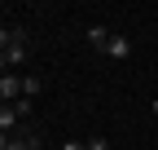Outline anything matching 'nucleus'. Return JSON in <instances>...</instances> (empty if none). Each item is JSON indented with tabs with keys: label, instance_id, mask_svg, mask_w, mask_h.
Masks as SVG:
<instances>
[{
	"label": "nucleus",
	"instance_id": "f257e3e1",
	"mask_svg": "<svg viewBox=\"0 0 158 150\" xmlns=\"http://www.w3.org/2000/svg\"><path fill=\"white\" fill-rule=\"evenodd\" d=\"M22 58H27V40H22V31H18V27H5V40H0V66L13 71Z\"/></svg>",
	"mask_w": 158,
	"mask_h": 150
},
{
	"label": "nucleus",
	"instance_id": "f03ea898",
	"mask_svg": "<svg viewBox=\"0 0 158 150\" xmlns=\"http://www.w3.org/2000/svg\"><path fill=\"white\" fill-rule=\"evenodd\" d=\"M18 97H22V80H18L13 71H5V75H0V102H5V106H13Z\"/></svg>",
	"mask_w": 158,
	"mask_h": 150
},
{
	"label": "nucleus",
	"instance_id": "7ed1b4c3",
	"mask_svg": "<svg viewBox=\"0 0 158 150\" xmlns=\"http://www.w3.org/2000/svg\"><path fill=\"white\" fill-rule=\"evenodd\" d=\"M84 40H88V44H92L97 53H106V49H110V40H114V35H110V31H106L101 22H97V27H88V31H84Z\"/></svg>",
	"mask_w": 158,
	"mask_h": 150
},
{
	"label": "nucleus",
	"instance_id": "20e7f679",
	"mask_svg": "<svg viewBox=\"0 0 158 150\" xmlns=\"http://www.w3.org/2000/svg\"><path fill=\"white\" fill-rule=\"evenodd\" d=\"M0 150H40V137L35 133H22V137H5Z\"/></svg>",
	"mask_w": 158,
	"mask_h": 150
},
{
	"label": "nucleus",
	"instance_id": "39448f33",
	"mask_svg": "<svg viewBox=\"0 0 158 150\" xmlns=\"http://www.w3.org/2000/svg\"><path fill=\"white\" fill-rule=\"evenodd\" d=\"M127 53H132V40H127V35H114V40H110V49H106V58H114V62H123Z\"/></svg>",
	"mask_w": 158,
	"mask_h": 150
},
{
	"label": "nucleus",
	"instance_id": "423d86ee",
	"mask_svg": "<svg viewBox=\"0 0 158 150\" xmlns=\"http://www.w3.org/2000/svg\"><path fill=\"white\" fill-rule=\"evenodd\" d=\"M40 88H44V84H40V75H22V97H40Z\"/></svg>",
	"mask_w": 158,
	"mask_h": 150
},
{
	"label": "nucleus",
	"instance_id": "0eeeda50",
	"mask_svg": "<svg viewBox=\"0 0 158 150\" xmlns=\"http://www.w3.org/2000/svg\"><path fill=\"white\" fill-rule=\"evenodd\" d=\"M13 124H18V110H13V106H0V133L9 137V128H13Z\"/></svg>",
	"mask_w": 158,
	"mask_h": 150
},
{
	"label": "nucleus",
	"instance_id": "6e6552de",
	"mask_svg": "<svg viewBox=\"0 0 158 150\" xmlns=\"http://www.w3.org/2000/svg\"><path fill=\"white\" fill-rule=\"evenodd\" d=\"M13 110H18V119H27L31 110H35V102H31V97H18V102H13Z\"/></svg>",
	"mask_w": 158,
	"mask_h": 150
},
{
	"label": "nucleus",
	"instance_id": "1a4fd4ad",
	"mask_svg": "<svg viewBox=\"0 0 158 150\" xmlns=\"http://www.w3.org/2000/svg\"><path fill=\"white\" fill-rule=\"evenodd\" d=\"M88 150H110V141H106V137H92V141H88Z\"/></svg>",
	"mask_w": 158,
	"mask_h": 150
},
{
	"label": "nucleus",
	"instance_id": "9d476101",
	"mask_svg": "<svg viewBox=\"0 0 158 150\" xmlns=\"http://www.w3.org/2000/svg\"><path fill=\"white\" fill-rule=\"evenodd\" d=\"M62 150H88V141H66Z\"/></svg>",
	"mask_w": 158,
	"mask_h": 150
},
{
	"label": "nucleus",
	"instance_id": "9b49d317",
	"mask_svg": "<svg viewBox=\"0 0 158 150\" xmlns=\"http://www.w3.org/2000/svg\"><path fill=\"white\" fill-rule=\"evenodd\" d=\"M154 115H158V102H154Z\"/></svg>",
	"mask_w": 158,
	"mask_h": 150
}]
</instances>
